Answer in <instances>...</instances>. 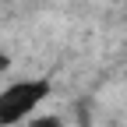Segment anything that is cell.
Instances as JSON below:
<instances>
[{"mask_svg": "<svg viewBox=\"0 0 127 127\" xmlns=\"http://www.w3.org/2000/svg\"><path fill=\"white\" fill-rule=\"evenodd\" d=\"M7 64H11V57H7V53H0V67H7Z\"/></svg>", "mask_w": 127, "mask_h": 127, "instance_id": "obj_3", "label": "cell"}, {"mask_svg": "<svg viewBox=\"0 0 127 127\" xmlns=\"http://www.w3.org/2000/svg\"><path fill=\"white\" fill-rule=\"evenodd\" d=\"M25 127H64V120L60 117H28Z\"/></svg>", "mask_w": 127, "mask_h": 127, "instance_id": "obj_2", "label": "cell"}, {"mask_svg": "<svg viewBox=\"0 0 127 127\" xmlns=\"http://www.w3.org/2000/svg\"><path fill=\"white\" fill-rule=\"evenodd\" d=\"M53 81L50 78H25V81H14L0 92V127H18L25 124L35 109L50 99Z\"/></svg>", "mask_w": 127, "mask_h": 127, "instance_id": "obj_1", "label": "cell"}]
</instances>
